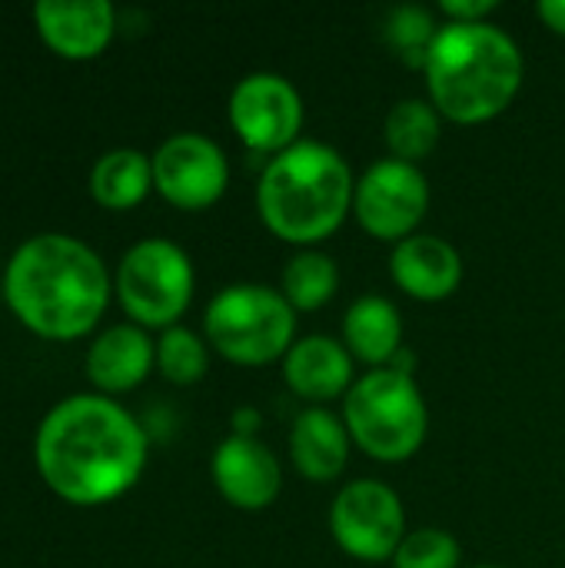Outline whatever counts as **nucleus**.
I'll list each match as a JSON object with an SVG mask.
<instances>
[{"instance_id": "nucleus-9", "label": "nucleus", "mask_w": 565, "mask_h": 568, "mask_svg": "<svg viewBox=\"0 0 565 568\" xmlns=\"http://www.w3.org/2000/svg\"><path fill=\"white\" fill-rule=\"evenodd\" d=\"M430 210V180L416 163L376 160L353 193V216L360 226L386 243H403L416 233Z\"/></svg>"}, {"instance_id": "nucleus-25", "label": "nucleus", "mask_w": 565, "mask_h": 568, "mask_svg": "<svg viewBox=\"0 0 565 568\" xmlns=\"http://www.w3.org/2000/svg\"><path fill=\"white\" fill-rule=\"evenodd\" d=\"M440 10L450 23H486L493 10H500L496 0H443Z\"/></svg>"}, {"instance_id": "nucleus-26", "label": "nucleus", "mask_w": 565, "mask_h": 568, "mask_svg": "<svg viewBox=\"0 0 565 568\" xmlns=\"http://www.w3.org/2000/svg\"><path fill=\"white\" fill-rule=\"evenodd\" d=\"M260 426H263V416L253 406H243L233 413V436H256Z\"/></svg>"}, {"instance_id": "nucleus-17", "label": "nucleus", "mask_w": 565, "mask_h": 568, "mask_svg": "<svg viewBox=\"0 0 565 568\" xmlns=\"http://www.w3.org/2000/svg\"><path fill=\"white\" fill-rule=\"evenodd\" d=\"M157 363V349L137 326L107 329L87 353V373L103 393H127L140 386Z\"/></svg>"}, {"instance_id": "nucleus-11", "label": "nucleus", "mask_w": 565, "mask_h": 568, "mask_svg": "<svg viewBox=\"0 0 565 568\" xmlns=\"http://www.w3.org/2000/svg\"><path fill=\"white\" fill-rule=\"evenodd\" d=\"M230 183L226 153L203 133H176L153 153V186L180 210L213 206Z\"/></svg>"}, {"instance_id": "nucleus-28", "label": "nucleus", "mask_w": 565, "mask_h": 568, "mask_svg": "<svg viewBox=\"0 0 565 568\" xmlns=\"http://www.w3.org/2000/svg\"><path fill=\"white\" fill-rule=\"evenodd\" d=\"M476 568H500V566H476Z\"/></svg>"}, {"instance_id": "nucleus-12", "label": "nucleus", "mask_w": 565, "mask_h": 568, "mask_svg": "<svg viewBox=\"0 0 565 568\" xmlns=\"http://www.w3.org/2000/svg\"><path fill=\"white\" fill-rule=\"evenodd\" d=\"M213 483L220 496L243 513H260L276 503L283 486V469L270 446L256 436H230L213 453Z\"/></svg>"}, {"instance_id": "nucleus-24", "label": "nucleus", "mask_w": 565, "mask_h": 568, "mask_svg": "<svg viewBox=\"0 0 565 568\" xmlns=\"http://www.w3.org/2000/svg\"><path fill=\"white\" fill-rule=\"evenodd\" d=\"M463 549L443 529H416L406 532L403 546L393 556V568H460Z\"/></svg>"}, {"instance_id": "nucleus-13", "label": "nucleus", "mask_w": 565, "mask_h": 568, "mask_svg": "<svg viewBox=\"0 0 565 568\" xmlns=\"http://www.w3.org/2000/svg\"><path fill=\"white\" fill-rule=\"evenodd\" d=\"M390 276L406 296H413L420 303H440V300H450L460 290V283H463V256L443 236L413 233L410 240L393 246Z\"/></svg>"}, {"instance_id": "nucleus-8", "label": "nucleus", "mask_w": 565, "mask_h": 568, "mask_svg": "<svg viewBox=\"0 0 565 568\" xmlns=\"http://www.w3.org/2000/svg\"><path fill=\"white\" fill-rule=\"evenodd\" d=\"M330 532L350 559L393 562L406 539L403 499L376 479L346 483L330 506Z\"/></svg>"}, {"instance_id": "nucleus-23", "label": "nucleus", "mask_w": 565, "mask_h": 568, "mask_svg": "<svg viewBox=\"0 0 565 568\" xmlns=\"http://www.w3.org/2000/svg\"><path fill=\"white\" fill-rule=\"evenodd\" d=\"M157 366L170 383L190 386V383H200L206 376L210 353L196 333H190L183 326H170L163 333V339L157 343Z\"/></svg>"}, {"instance_id": "nucleus-2", "label": "nucleus", "mask_w": 565, "mask_h": 568, "mask_svg": "<svg viewBox=\"0 0 565 568\" xmlns=\"http://www.w3.org/2000/svg\"><path fill=\"white\" fill-rule=\"evenodd\" d=\"M3 296L17 320L47 339H77L97 326L110 300L100 256L73 236L27 240L3 276Z\"/></svg>"}, {"instance_id": "nucleus-3", "label": "nucleus", "mask_w": 565, "mask_h": 568, "mask_svg": "<svg viewBox=\"0 0 565 568\" xmlns=\"http://www.w3.org/2000/svg\"><path fill=\"white\" fill-rule=\"evenodd\" d=\"M523 50L496 23H440L426 57V90L440 116L473 126L509 110L523 87Z\"/></svg>"}, {"instance_id": "nucleus-6", "label": "nucleus", "mask_w": 565, "mask_h": 568, "mask_svg": "<svg viewBox=\"0 0 565 568\" xmlns=\"http://www.w3.org/2000/svg\"><path fill=\"white\" fill-rule=\"evenodd\" d=\"M210 346L236 366H266L296 343V310L280 290L263 283H233L206 306Z\"/></svg>"}, {"instance_id": "nucleus-15", "label": "nucleus", "mask_w": 565, "mask_h": 568, "mask_svg": "<svg viewBox=\"0 0 565 568\" xmlns=\"http://www.w3.org/2000/svg\"><path fill=\"white\" fill-rule=\"evenodd\" d=\"M286 386L310 406H323L353 389V356L333 336H303L283 356Z\"/></svg>"}, {"instance_id": "nucleus-7", "label": "nucleus", "mask_w": 565, "mask_h": 568, "mask_svg": "<svg viewBox=\"0 0 565 568\" xmlns=\"http://www.w3.org/2000/svg\"><path fill=\"white\" fill-rule=\"evenodd\" d=\"M117 293L130 320L170 329L193 300V263L170 240H140L120 260Z\"/></svg>"}, {"instance_id": "nucleus-14", "label": "nucleus", "mask_w": 565, "mask_h": 568, "mask_svg": "<svg viewBox=\"0 0 565 568\" xmlns=\"http://www.w3.org/2000/svg\"><path fill=\"white\" fill-rule=\"evenodd\" d=\"M33 20L47 47L67 60H90L113 37V7L107 0H40Z\"/></svg>"}, {"instance_id": "nucleus-1", "label": "nucleus", "mask_w": 565, "mask_h": 568, "mask_svg": "<svg viewBox=\"0 0 565 568\" xmlns=\"http://www.w3.org/2000/svg\"><path fill=\"white\" fill-rule=\"evenodd\" d=\"M143 463L147 436L140 423L100 396L60 403L37 433V469L73 506H100L123 496L140 479Z\"/></svg>"}, {"instance_id": "nucleus-5", "label": "nucleus", "mask_w": 565, "mask_h": 568, "mask_svg": "<svg viewBox=\"0 0 565 568\" xmlns=\"http://www.w3.org/2000/svg\"><path fill=\"white\" fill-rule=\"evenodd\" d=\"M350 439L376 463H406L430 433V409L413 373L383 366L353 383L343 399Z\"/></svg>"}, {"instance_id": "nucleus-10", "label": "nucleus", "mask_w": 565, "mask_h": 568, "mask_svg": "<svg viewBox=\"0 0 565 568\" xmlns=\"http://www.w3.org/2000/svg\"><path fill=\"white\" fill-rule=\"evenodd\" d=\"M230 126L250 150L276 156L300 143L303 97L280 73H246L230 93Z\"/></svg>"}, {"instance_id": "nucleus-27", "label": "nucleus", "mask_w": 565, "mask_h": 568, "mask_svg": "<svg viewBox=\"0 0 565 568\" xmlns=\"http://www.w3.org/2000/svg\"><path fill=\"white\" fill-rule=\"evenodd\" d=\"M539 17H543V23L553 33H563L565 37V0H543L539 3Z\"/></svg>"}, {"instance_id": "nucleus-20", "label": "nucleus", "mask_w": 565, "mask_h": 568, "mask_svg": "<svg viewBox=\"0 0 565 568\" xmlns=\"http://www.w3.org/2000/svg\"><path fill=\"white\" fill-rule=\"evenodd\" d=\"M383 130H386V146H390L393 160L420 163L436 150L440 136H443V116L430 100L410 97V100L393 103Z\"/></svg>"}, {"instance_id": "nucleus-16", "label": "nucleus", "mask_w": 565, "mask_h": 568, "mask_svg": "<svg viewBox=\"0 0 565 568\" xmlns=\"http://www.w3.org/2000/svg\"><path fill=\"white\" fill-rule=\"evenodd\" d=\"M350 429L326 406L303 409L290 426V459L310 483H333L350 463Z\"/></svg>"}, {"instance_id": "nucleus-22", "label": "nucleus", "mask_w": 565, "mask_h": 568, "mask_svg": "<svg viewBox=\"0 0 565 568\" xmlns=\"http://www.w3.org/2000/svg\"><path fill=\"white\" fill-rule=\"evenodd\" d=\"M436 33H440V23L423 7H410L406 3V7L390 10L386 20H383V40H386V47L400 60H406L410 67H416V70L426 67V57H430V47H433Z\"/></svg>"}, {"instance_id": "nucleus-19", "label": "nucleus", "mask_w": 565, "mask_h": 568, "mask_svg": "<svg viewBox=\"0 0 565 568\" xmlns=\"http://www.w3.org/2000/svg\"><path fill=\"white\" fill-rule=\"evenodd\" d=\"M153 186V160L140 150H110L90 173V193L107 210L137 206Z\"/></svg>"}, {"instance_id": "nucleus-21", "label": "nucleus", "mask_w": 565, "mask_h": 568, "mask_svg": "<svg viewBox=\"0 0 565 568\" xmlns=\"http://www.w3.org/2000/svg\"><path fill=\"white\" fill-rule=\"evenodd\" d=\"M340 290V270L336 260L320 250H300L283 266V296L296 313H313L326 306Z\"/></svg>"}, {"instance_id": "nucleus-4", "label": "nucleus", "mask_w": 565, "mask_h": 568, "mask_svg": "<svg viewBox=\"0 0 565 568\" xmlns=\"http://www.w3.org/2000/svg\"><path fill=\"white\" fill-rule=\"evenodd\" d=\"M356 180L346 156L320 140H300L260 173L256 213L283 243L313 250L330 240L353 210Z\"/></svg>"}, {"instance_id": "nucleus-18", "label": "nucleus", "mask_w": 565, "mask_h": 568, "mask_svg": "<svg viewBox=\"0 0 565 568\" xmlns=\"http://www.w3.org/2000/svg\"><path fill=\"white\" fill-rule=\"evenodd\" d=\"M343 346L373 369L390 366L403 353L400 310L383 296H360L343 316Z\"/></svg>"}]
</instances>
